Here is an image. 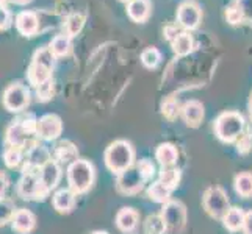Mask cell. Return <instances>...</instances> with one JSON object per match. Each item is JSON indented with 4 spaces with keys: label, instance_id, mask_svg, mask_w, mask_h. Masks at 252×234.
<instances>
[{
    "label": "cell",
    "instance_id": "cell-1",
    "mask_svg": "<svg viewBox=\"0 0 252 234\" xmlns=\"http://www.w3.org/2000/svg\"><path fill=\"white\" fill-rule=\"evenodd\" d=\"M103 159H105V166L108 167V170L119 175V173L126 172L133 166L135 150L130 142L119 139L107 147Z\"/></svg>",
    "mask_w": 252,
    "mask_h": 234
},
{
    "label": "cell",
    "instance_id": "cell-2",
    "mask_svg": "<svg viewBox=\"0 0 252 234\" xmlns=\"http://www.w3.org/2000/svg\"><path fill=\"white\" fill-rule=\"evenodd\" d=\"M66 177L69 189H72L77 195L85 194L88 192L94 183L95 169L93 162H90L88 159H77L67 166Z\"/></svg>",
    "mask_w": 252,
    "mask_h": 234
},
{
    "label": "cell",
    "instance_id": "cell-3",
    "mask_svg": "<svg viewBox=\"0 0 252 234\" xmlns=\"http://www.w3.org/2000/svg\"><path fill=\"white\" fill-rule=\"evenodd\" d=\"M245 131V119L235 111H225L215 120V134L222 142H235Z\"/></svg>",
    "mask_w": 252,
    "mask_h": 234
},
{
    "label": "cell",
    "instance_id": "cell-4",
    "mask_svg": "<svg viewBox=\"0 0 252 234\" xmlns=\"http://www.w3.org/2000/svg\"><path fill=\"white\" fill-rule=\"evenodd\" d=\"M17 195L24 200H44L49 195L39 180V169L24 167L22 177L17 181Z\"/></svg>",
    "mask_w": 252,
    "mask_h": 234
},
{
    "label": "cell",
    "instance_id": "cell-5",
    "mask_svg": "<svg viewBox=\"0 0 252 234\" xmlns=\"http://www.w3.org/2000/svg\"><path fill=\"white\" fill-rule=\"evenodd\" d=\"M202 203H204V209L207 211V214L213 219L222 220L224 215L230 209L227 194H225V190L220 186L208 187L204 194Z\"/></svg>",
    "mask_w": 252,
    "mask_h": 234
},
{
    "label": "cell",
    "instance_id": "cell-6",
    "mask_svg": "<svg viewBox=\"0 0 252 234\" xmlns=\"http://www.w3.org/2000/svg\"><path fill=\"white\" fill-rule=\"evenodd\" d=\"M3 106L11 112H21L29 106L30 103V91L25 84L16 81L11 83L3 92Z\"/></svg>",
    "mask_w": 252,
    "mask_h": 234
},
{
    "label": "cell",
    "instance_id": "cell-7",
    "mask_svg": "<svg viewBox=\"0 0 252 234\" xmlns=\"http://www.w3.org/2000/svg\"><path fill=\"white\" fill-rule=\"evenodd\" d=\"M161 217L166 223V228L171 233H180L187 225V208L184 203L169 200L163 205Z\"/></svg>",
    "mask_w": 252,
    "mask_h": 234
},
{
    "label": "cell",
    "instance_id": "cell-8",
    "mask_svg": "<svg viewBox=\"0 0 252 234\" xmlns=\"http://www.w3.org/2000/svg\"><path fill=\"white\" fill-rule=\"evenodd\" d=\"M146 181H147L146 177L143 175V172L138 169V166H132L126 172L119 173V175H118L116 187H118V190L121 194L133 195V194L140 192Z\"/></svg>",
    "mask_w": 252,
    "mask_h": 234
},
{
    "label": "cell",
    "instance_id": "cell-9",
    "mask_svg": "<svg viewBox=\"0 0 252 234\" xmlns=\"http://www.w3.org/2000/svg\"><path fill=\"white\" fill-rule=\"evenodd\" d=\"M201 19H202V11H201V6L196 2L188 0V2L180 3L177 10V22L182 28H185L187 31L194 30L199 27Z\"/></svg>",
    "mask_w": 252,
    "mask_h": 234
},
{
    "label": "cell",
    "instance_id": "cell-10",
    "mask_svg": "<svg viewBox=\"0 0 252 234\" xmlns=\"http://www.w3.org/2000/svg\"><path fill=\"white\" fill-rule=\"evenodd\" d=\"M63 131V122L57 114H46L38 119L36 136L42 141H55Z\"/></svg>",
    "mask_w": 252,
    "mask_h": 234
},
{
    "label": "cell",
    "instance_id": "cell-11",
    "mask_svg": "<svg viewBox=\"0 0 252 234\" xmlns=\"http://www.w3.org/2000/svg\"><path fill=\"white\" fill-rule=\"evenodd\" d=\"M39 180L42 186L46 187L47 192H52L62 180V169H60V164L55 159H50L47 164H44L39 169Z\"/></svg>",
    "mask_w": 252,
    "mask_h": 234
},
{
    "label": "cell",
    "instance_id": "cell-12",
    "mask_svg": "<svg viewBox=\"0 0 252 234\" xmlns=\"http://www.w3.org/2000/svg\"><path fill=\"white\" fill-rule=\"evenodd\" d=\"M25 156H27V159H25L27 164H25V166L32 167V169H41L44 164H47L52 159V152L47 149V147L34 142L32 147L27 149Z\"/></svg>",
    "mask_w": 252,
    "mask_h": 234
},
{
    "label": "cell",
    "instance_id": "cell-13",
    "mask_svg": "<svg viewBox=\"0 0 252 234\" xmlns=\"http://www.w3.org/2000/svg\"><path fill=\"white\" fill-rule=\"evenodd\" d=\"M14 24L22 36H33L39 28V19L34 11H21L16 16Z\"/></svg>",
    "mask_w": 252,
    "mask_h": 234
},
{
    "label": "cell",
    "instance_id": "cell-14",
    "mask_svg": "<svg viewBox=\"0 0 252 234\" xmlns=\"http://www.w3.org/2000/svg\"><path fill=\"white\" fill-rule=\"evenodd\" d=\"M34 225H36V219L32 211L25 209V208H19L16 209L13 219H11V228L19 233V234H29L30 231H33Z\"/></svg>",
    "mask_w": 252,
    "mask_h": 234
},
{
    "label": "cell",
    "instance_id": "cell-15",
    "mask_svg": "<svg viewBox=\"0 0 252 234\" xmlns=\"http://www.w3.org/2000/svg\"><path fill=\"white\" fill-rule=\"evenodd\" d=\"M77 194L72 189H60L52 197V205H54L55 211L60 214H69L75 206Z\"/></svg>",
    "mask_w": 252,
    "mask_h": 234
},
{
    "label": "cell",
    "instance_id": "cell-16",
    "mask_svg": "<svg viewBox=\"0 0 252 234\" xmlns=\"http://www.w3.org/2000/svg\"><path fill=\"white\" fill-rule=\"evenodd\" d=\"M182 117L191 128H197L204 119V105L199 100H189L182 106Z\"/></svg>",
    "mask_w": 252,
    "mask_h": 234
},
{
    "label": "cell",
    "instance_id": "cell-17",
    "mask_svg": "<svg viewBox=\"0 0 252 234\" xmlns=\"http://www.w3.org/2000/svg\"><path fill=\"white\" fill-rule=\"evenodd\" d=\"M52 155H54L57 162H69L71 164V162L79 159V150H77V145L72 144L71 141H60L55 145Z\"/></svg>",
    "mask_w": 252,
    "mask_h": 234
},
{
    "label": "cell",
    "instance_id": "cell-18",
    "mask_svg": "<svg viewBox=\"0 0 252 234\" xmlns=\"http://www.w3.org/2000/svg\"><path fill=\"white\" fill-rule=\"evenodd\" d=\"M140 215L133 208H123L116 214V227L123 233H132L138 227Z\"/></svg>",
    "mask_w": 252,
    "mask_h": 234
},
{
    "label": "cell",
    "instance_id": "cell-19",
    "mask_svg": "<svg viewBox=\"0 0 252 234\" xmlns=\"http://www.w3.org/2000/svg\"><path fill=\"white\" fill-rule=\"evenodd\" d=\"M27 80L33 88L36 89L41 84H44L52 80V69L36 64V63H30L29 71H27Z\"/></svg>",
    "mask_w": 252,
    "mask_h": 234
},
{
    "label": "cell",
    "instance_id": "cell-20",
    "mask_svg": "<svg viewBox=\"0 0 252 234\" xmlns=\"http://www.w3.org/2000/svg\"><path fill=\"white\" fill-rule=\"evenodd\" d=\"M127 14L133 22H144L151 14L149 0H130L127 3Z\"/></svg>",
    "mask_w": 252,
    "mask_h": 234
},
{
    "label": "cell",
    "instance_id": "cell-21",
    "mask_svg": "<svg viewBox=\"0 0 252 234\" xmlns=\"http://www.w3.org/2000/svg\"><path fill=\"white\" fill-rule=\"evenodd\" d=\"M155 158H157V161L163 167H172L179 159V152L172 144L164 142L157 147V150H155Z\"/></svg>",
    "mask_w": 252,
    "mask_h": 234
},
{
    "label": "cell",
    "instance_id": "cell-22",
    "mask_svg": "<svg viewBox=\"0 0 252 234\" xmlns=\"http://www.w3.org/2000/svg\"><path fill=\"white\" fill-rule=\"evenodd\" d=\"M245 214L240 208H230L227 214L224 215L222 223L225 230H229L230 233H237L243 228V222H245Z\"/></svg>",
    "mask_w": 252,
    "mask_h": 234
},
{
    "label": "cell",
    "instance_id": "cell-23",
    "mask_svg": "<svg viewBox=\"0 0 252 234\" xmlns=\"http://www.w3.org/2000/svg\"><path fill=\"white\" fill-rule=\"evenodd\" d=\"M237 194L243 198H251L252 197V173L251 172H243L238 173L233 181Z\"/></svg>",
    "mask_w": 252,
    "mask_h": 234
},
{
    "label": "cell",
    "instance_id": "cell-24",
    "mask_svg": "<svg viewBox=\"0 0 252 234\" xmlns=\"http://www.w3.org/2000/svg\"><path fill=\"white\" fill-rule=\"evenodd\" d=\"M193 44H194L193 36H191L188 31H182L171 46H172V50H174V53H176V55L187 56L189 52L193 50Z\"/></svg>",
    "mask_w": 252,
    "mask_h": 234
},
{
    "label": "cell",
    "instance_id": "cell-25",
    "mask_svg": "<svg viewBox=\"0 0 252 234\" xmlns=\"http://www.w3.org/2000/svg\"><path fill=\"white\" fill-rule=\"evenodd\" d=\"M85 25V16L80 13H72L66 17L64 21V34H67L69 38L77 36Z\"/></svg>",
    "mask_w": 252,
    "mask_h": 234
},
{
    "label": "cell",
    "instance_id": "cell-26",
    "mask_svg": "<svg viewBox=\"0 0 252 234\" xmlns=\"http://www.w3.org/2000/svg\"><path fill=\"white\" fill-rule=\"evenodd\" d=\"M171 192L172 190L168 189L164 184H161L160 181H155V183H152L149 186V189H147V197L151 198V200L157 202V203H168L171 200Z\"/></svg>",
    "mask_w": 252,
    "mask_h": 234
},
{
    "label": "cell",
    "instance_id": "cell-27",
    "mask_svg": "<svg viewBox=\"0 0 252 234\" xmlns=\"http://www.w3.org/2000/svg\"><path fill=\"white\" fill-rule=\"evenodd\" d=\"M180 177H182V173H180V169L177 167H163V170L160 172V177H158V181L161 184H164L168 189L174 190L179 183H180Z\"/></svg>",
    "mask_w": 252,
    "mask_h": 234
},
{
    "label": "cell",
    "instance_id": "cell-28",
    "mask_svg": "<svg viewBox=\"0 0 252 234\" xmlns=\"http://www.w3.org/2000/svg\"><path fill=\"white\" fill-rule=\"evenodd\" d=\"M49 49L52 50V53H54L57 58L58 56H66L69 53V50H71V38L67 36V34H57V36L52 39Z\"/></svg>",
    "mask_w": 252,
    "mask_h": 234
},
{
    "label": "cell",
    "instance_id": "cell-29",
    "mask_svg": "<svg viewBox=\"0 0 252 234\" xmlns=\"http://www.w3.org/2000/svg\"><path fill=\"white\" fill-rule=\"evenodd\" d=\"M168 231L161 214H152L144 222V234H164Z\"/></svg>",
    "mask_w": 252,
    "mask_h": 234
},
{
    "label": "cell",
    "instance_id": "cell-30",
    "mask_svg": "<svg viewBox=\"0 0 252 234\" xmlns=\"http://www.w3.org/2000/svg\"><path fill=\"white\" fill-rule=\"evenodd\" d=\"M22 153H24L22 147L8 145L3 152V161L6 164V167H10V169L19 167V164L22 162Z\"/></svg>",
    "mask_w": 252,
    "mask_h": 234
},
{
    "label": "cell",
    "instance_id": "cell-31",
    "mask_svg": "<svg viewBox=\"0 0 252 234\" xmlns=\"http://www.w3.org/2000/svg\"><path fill=\"white\" fill-rule=\"evenodd\" d=\"M55 59H57V56L52 53V50L49 47H42V49H38L36 52H34V55L32 58V63L46 66V67H49V69H52V71H54Z\"/></svg>",
    "mask_w": 252,
    "mask_h": 234
},
{
    "label": "cell",
    "instance_id": "cell-32",
    "mask_svg": "<svg viewBox=\"0 0 252 234\" xmlns=\"http://www.w3.org/2000/svg\"><path fill=\"white\" fill-rule=\"evenodd\" d=\"M16 212L14 202L6 197H0V227L11 223V219Z\"/></svg>",
    "mask_w": 252,
    "mask_h": 234
},
{
    "label": "cell",
    "instance_id": "cell-33",
    "mask_svg": "<svg viewBox=\"0 0 252 234\" xmlns=\"http://www.w3.org/2000/svg\"><path fill=\"white\" fill-rule=\"evenodd\" d=\"M161 61V55L158 49L155 47H149L146 49L143 53H141V63L147 67V69H155Z\"/></svg>",
    "mask_w": 252,
    "mask_h": 234
},
{
    "label": "cell",
    "instance_id": "cell-34",
    "mask_svg": "<svg viewBox=\"0 0 252 234\" xmlns=\"http://www.w3.org/2000/svg\"><path fill=\"white\" fill-rule=\"evenodd\" d=\"M163 116L166 117L168 120H174L179 116V111H182V108H179V102H176L174 99H169L163 103Z\"/></svg>",
    "mask_w": 252,
    "mask_h": 234
},
{
    "label": "cell",
    "instance_id": "cell-35",
    "mask_svg": "<svg viewBox=\"0 0 252 234\" xmlns=\"http://www.w3.org/2000/svg\"><path fill=\"white\" fill-rule=\"evenodd\" d=\"M36 94H38V100L39 102H47L52 99V94H54V83L47 81L44 84H41L39 88H36Z\"/></svg>",
    "mask_w": 252,
    "mask_h": 234
},
{
    "label": "cell",
    "instance_id": "cell-36",
    "mask_svg": "<svg viewBox=\"0 0 252 234\" xmlns=\"http://www.w3.org/2000/svg\"><path fill=\"white\" fill-rule=\"evenodd\" d=\"M225 17L230 24H238L243 19V10L240 5H230L225 11Z\"/></svg>",
    "mask_w": 252,
    "mask_h": 234
},
{
    "label": "cell",
    "instance_id": "cell-37",
    "mask_svg": "<svg viewBox=\"0 0 252 234\" xmlns=\"http://www.w3.org/2000/svg\"><path fill=\"white\" fill-rule=\"evenodd\" d=\"M136 166H138V169H140V170L143 172V175L146 177V180H151V178L154 177V173H155V166H154V162H152L151 159L144 158V159H141L140 162H138Z\"/></svg>",
    "mask_w": 252,
    "mask_h": 234
},
{
    "label": "cell",
    "instance_id": "cell-38",
    "mask_svg": "<svg viewBox=\"0 0 252 234\" xmlns=\"http://www.w3.org/2000/svg\"><path fill=\"white\" fill-rule=\"evenodd\" d=\"M11 22H13L11 13L5 6H0V30H6L11 25Z\"/></svg>",
    "mask_w": 252,
    "mask_h": 234
},
{
    "label": "cell",
    "instance_id": "cell-39",
    "mask_svg": "<svg viewBox=\"0 0 252 234\" xmlns=\"http://www.w3.org/2000/svg\"><path fill=\"white\" fill-rule=\"evenodd\" d=\"M163 33H164V38H166L171 42V44H172V42L176 41V38L179 36L182 31H179V28L174 27V25H166V27H164V30H163Z\"/></svg>",
    "mask_w": 252,
    "mask_h": 234
},
{
    "label": "cell",
    "instance_id": "cell-40",
    "mask_svg": "<svg viewBox=\"0 0 252 234\" xmlns=\"http://www.w3.org/2000/svg\"><path fill=\"white\" fill-rule=\"evenodd\" d=\"M243 234H252V211H248L245 214V222H243Z\"/></svg>",
    "mask_w": 252,
    "mask_h": 234
},
{
    "label": "cell",
    "instance_id": "cell-41",
    "mask_svg": "<svg viewBox=\"0 0 252 234\" xmlns=\"http://www.w3.org/2000/svg\"><path fill=\"white\" fill-rule=\"evenodd\" d=\"M10 187V180H8L5 172H0V197H3L5 192Z\"/></svg>",
    "mask_w": 252,
    "mask_h": 234
},
{
    "label": "cell",
    "instance_id": "cell-42",
    "mask_svg": "<svg viewBox=\"0 0 252 234\" xmlns=\"http://www.w3.org/2000/svg\"><path fill=\"white\" fill-rule=\"evenodd\" d=\"M8 2H11L14 5H25V3H30L32 0H8Z\"/></svg>",
    "mask_w": 252,
    "mask_h": 234
},
{
    "label": "cell",
    "instance_id": "cell-43",
    "mask_svg": "<svg viewBox=\"0 0 252 234\" xmlns=\"http://www.w3.org/2000/svg\"><path fill=\"white\" fill-rule=\"evenodd\" d=\"M249 114H251V119H252V94H251V100H249Z\"/></svg>",
    "mask_w": 252,
    "mask_h": 234
},
{
    "label": "cell",
    "instance_id": "cell-44",
    "mask_svg": "<svg viewBox=\"0 0 252 234\" xmlns=\"http://www.w3.org/2000/svg\"><path fill=\"white\" fill-rule=\"evenodd\" d=\"M93 234H108L107 231H94Z\"/></svg>",
    "mask_w": 252,
    "mask_h": 234
},
{
    "label": "cell",
    "instance_id": "cell-45",
    "mask_svg": "<svg viewBox=\"0 0 252 234\" xmlns=\"http://www.w3.org/2000/svg\"><path fill=\"white\" fill-rule=\"evenodd\" d=\"M6 2V0H0V6H3V3Z\"/></svg>",
    "mask_w": 252,
    "mask_h": 234
},
{
    "label": "cell",
    "instance_id": "cell-46",
    "mask_svg": "<svg viewBox=\"0 0 252 234\" xmlns=\"http://www.w3.org/2000/svg\"><path fill=\"white\" fill-rule=\"evenodd\" d=\"M121 2H130V0H121Z\"/></svg>",
    "mask_w": 252,
    "mask_h": 234
}]
</instances>
